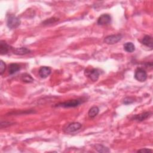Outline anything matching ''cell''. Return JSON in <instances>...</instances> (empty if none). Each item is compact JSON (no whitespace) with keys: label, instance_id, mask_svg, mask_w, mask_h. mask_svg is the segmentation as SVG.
I'll use <instances>...</instances> for the list:
<instances>
[{"label":"cell","instance_id":"cell-18","mask_svg":"<svg viewBox=\"0 0 153 153\" xmlns=\"http://www.w3.org/2000/svg\"><path fill=\"white\" fill-rule=\"evenodd\" d=\"M6 64L3 61H1V63H0V74L2 75L4 72V71H6Z\"/></svg>","mask_w":153,"mask_h":153},{"label":"cell","instance_id":"cell-2","mask_svg":"<svg viewBox=\"0 0 153 153\" xmlns=\"http://www.w3.org/2000/svg\"><path fill=\"white\" fill-rule=\"evenodd\" d=\"M20 24V19L14 15H10L8 17L7 25L9 28L15 29L17 28Z\"/></svg>","mask_w":153,"mask_h":153},{"label":"cell","instance_id":"cell-9","mask_svg":"<svg viewBox=\"0 0 153 153\" xmlns=\"http://www.w3.org/2000/svg\"><path fill=\"white\" fill-rule=\"evenodd\" d=\"M13 52L16 55H25L31 52V50L26 47H19L12 48Z\"/></svg>","mask_w":153,"mask_h":153},{"label":"cell","instance_id":"cell-16","mask_svg":"<svg viewBox=\"0 0 153 153\" xmlns=\"http://www.w3.org/2000/svg\"><path fill=\"white\" fill-rule=\"evenodd\" d=\"M99 112V109L97 107H93L89 111L88 115L89 117L94 118L98 114Z\"/></svg>","mask_w":153,"mask_h":153},{"label":"cell","instance_id":"cell-4","mask_svg":"<svg viewBox=\"0 0 153 153\" xmlns=\"http://www.w3.org/2000/svg\"><path fill=\"white\" fill-rule=\"evenodd\" d=\"M135 78L136 80L140 82H145L147 79V72L142 68H138L135 71Z\"/></svg>","mask_w":153,"mask_h":153},{"label":"cell","instance_id":"cell-14","mask_svg":"<svg viewBox=\"0 0 153 153\" xmlns=\"http://www.w3.org/2000/svg\"><path fill=\"white\" fill-rule=\"evenodd\" d=\"M20 69V65L17 64H11L9 65V72L10 75L14 74L17 71H19Z\"/></svg>","mask_w":153,"mask_h":153},{"label":"cell","instance_id":"cell-1","mask_svg":"<svg viewBox=\"0 0 153 153\" xmlns=\"http://www.w3.org/2000/svg\"><path fill=\"white\" fill-rule=\"evenodd\" d=\"M82 101L80 99H73L69 100L64 102H61L56 104L55 107H63V108H74L78 107Z\"/></svg>","mask_w":153,"mask_h":153},{"label":"cell","instance_id":"cell-20","mask_svg":"<svg viewBox=\"0 0 153 153\" xmlns=\"http://www.w3.org/2000/svg\"><path fill=\"white\" fill-rule=\"evenodd\" d=\"M152 150L150 149H148V148H143L142 149H139L138 151V152H152Z\"/></svg>","mask_w":153,"mask_h":153},{"label":"cell","instance_id":"cell-15","mask_svg":"<svg viewBox=\"0 0 153 153\" xmlns=\"http://www.w3.org/2000/svg\"><path fill=\"white\" fill-rule=\"evenodd\" d=\"M21 80L26 83H31L34 82V79L28 74H23L21 76Z\"/></svg>","mask_w":153,"mask_h":153},{"label":"cell","instance_id":"cell-8","mask_svg":"<svg viewBox=\"0 0 153 153\" xmlns=\"http://www.w3.org/2000/svg\"><path fill=\"white\" fill-rule=\"evenodd\" d=\"M51 72H52V70L48 66H42L40 68L38 74L42 79H45L51 74Z\"/></svg>","mask_w":153,"mask_h":153},{"label":"cell","instance_id":"cell-12","mask_svg":"<svg viewBox=\"0 0 153 153\" xmlns=\"http://www.w3.org/2000/svg\"><path fill=\"white\" fill-rule=\"evenodd\" d=\"M142 43L145 46L148 47H149L151 48H152V44H153L152 38L151 36H149V35H145L144 37Z\"/></svg>","mask_w":153,"mask_h":153},{"label":"cell","instance_id":"cell-11","mask_svg":"<svg viewBox=\"0 0 153 153\" xmlns=\"http://www.w3.org/2000/svg\"><path fill=\"white\" fill-rule=\"evenodd\" d=\"M151 114L149 112H145V113L135 115L134 117V119L138 121H142L149 117L151 116Z\"/></svg>","mask_w":153,"mask_h":153},{"label":"cell","instance_id":"cell-13","mask_svg":"<svg viewBox=\"0 0 153 153\" xmlns=\"http://www.w3.org/2000/svg\"><path fill=\"white\" fill-rule=\"evenodd\" d=\"M124 49L127 52L129 53H132L135 50V45L131 43V42H128L124 44Z\"/></svg>","mask_w":153,"mask_h":153},{"label":"cell","instance_id":"cell-7","mask_svg":"<svg viewBox=\"0 0 153 153\" xmlns=\"http://www.w3.org/2000/svg\"><path fill=\"white\" fill-rule=\"evenodd\" d=\"M111 22V17L108 14H104L101 15L98 20L97 24L99 25H107Z\"/></svg>","mask_w":153,"mask_h":153},{"label":"cell","instance_id":"cell-19","mask_svg":"<svg viewBox=\"0 0 153 153\" xmlns=\"http://www.w3.org/2000/svg\"><path fill=\"white\" fill-rule=\"evenodd\" d=\"M133 102H134V99L132 97H126L124 99L123 101V104H126V105H129V104H131Z\"/></svg>","mask_w":153,"mask_h":153},{"label":"cell","instance_id":"cell-3","mask_svg":"<svg viewBox=\"0 0 153 153\" xmlns=\"http://www.w3.org/2000/svg\"><path fill=\"white\" fill-rule=\"evenodd\" d=\"M84 74L93 82H96L99 79L100 72L97 69H86Z\"/></svg>","mask_w":153,"mask_h":153},{"label":"cell","instance_id":"cell-17","mask_svg":"<svg viewBox=\"0 0 153 153\" xmlns=\"http://www.w3.org/2000/svg\"><path fill=\"white\" fill-rule=\"evenodd\" d=\"M95 149L99 152H109L110 151L107 147L99 144L95 145Z\"/></svg>","mask_w":153,"mask_h":153},{"label":"cell","instance_id":"cell-5","mask_svg":"<svg viewBox=\"0 0 153 153\" xmlns=\"http://www.w3.org/2000/svg\"><path fill=\"white\" fill-rule=\"evenodd\" d=\"M82 127V124L78 122H75L69 124L65 130V132L66 134H72L79 131Z\"/></svg>","mask_w":153,"mask_h":153},{"label":"cell","instance_id":"cell-6","mask_svg":"<svg viewBox=\"0 0 153 153\" xmlns=\"http://www.w3.org/2000/svg\"><path fill=\"white\" fill-rule=\"evenodd\" d=\"M123 36L121 34H116V35H111L107 36L104 39V42L107 44H114L120 41Z\"/></svg>","mask_w":153,"mask_h":153},{"label":"cell","instance_id":"cell-10","mask_svg":"<svg viewBox=\"0 0 153 153\" xmlns=\"http://www.w3.org/2000/svg\"><path fill=\"white\" fill-rule=\"evenodd\" d=\"M10 50V46L5 41L1 40L0 41V53L1 55L7 54Z\"/></svg>","mask_w":153,"mask_h":153}]
</instances>
